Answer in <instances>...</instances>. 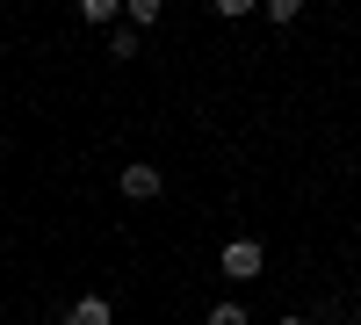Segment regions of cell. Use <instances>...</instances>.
Segmentation results:
<instances>
[{
    "mask_svg": "<svg viewBox=\"0 0 361 325\" xmlns=\"http://www.w3.org/2000/svg\"><path fill=\"white\" fill-rule=\"evenodd\" d=\"M130 29H159V0H130Z\"/></svg>",
    "mask_w": 361,
    "mask_h": 325,
    "instance_id": "cell-6",
    "label": "cell"
},
{
    "mask_svg": "<svg viewBox=\"0 0 361 325\" xmlns=\"http://www.w3.org/2000/svg\"><path fill=\"white\" fill-rule=\"evenodd\" d=\"M109 58H137V29H116V37H109Z\"/></svg>",
    "mask_w": 361,
    "mask_h": 325,
    "instance_id": "cell-7",
    "label": "cell"
},
{
    "mask_svg": "<svg viewBox=\"0 0 361 325\" xmlns=\"http://www.w3.org/2000/svg\"><path fill=\"white\" fill-rule=\"evenodd\" d=\"M116 15H123V8H116V0H80V22H87V29H109Z\"/></svg>",
    "mask_w": 361,
    "mask_h": 325,
    "instance_id": "cell-4",
    "label": "cell"
},
{
    "mask_svg": "<svg viewBox=\"0 0 361 325\" xmlns=\"http://www.w3.org/2000/svg\"><path fill=\"white\" fill-rule=\"evenodd\" d=\"M58 325H116V304L102 297V289H87V297L66 304V318H58Z\"/></svg>",
    "mask_w": 361,
    "mask_h": 325,
    "instance_id": "cell-3",
    "label": "cell"
},
{
    "mask_svg": "<svg viewBox=\"0 0 361 325\" xmlns=\"http://www.w3.org/2000/svg\"><path fill=\"white\" fill-rule=\"evenodd\" d=\"M275 325H311V318H296V311H289V318H275Z\"/></svg>",
    "mask_w": 361,
    "mask_h": 325,
    "instance_id": "cell-8",
    "label": "cell"
},
{
    "mask_svg": "<svg viewBox=\"0 0 361 325\" xmlns=\"http://www.w3.org/2000/svg\"><path fill=\"white\" fill-rule=\"evenodd\" d=\"M260 268H267L260 239H224V253H217V275H224V282H253Z\"/></svg>",
    "mask_w": 361,
    "mask_h": 325,
    "instance_id": "cell-1",
    "label": "cell"
},
{
    "mask_svg": "<svg viewBox=\"0 0 361 325\" xmlns=\"http://www.w3.org/2000/svg\"><path fill=\"white\" fill-rule=\"evenodd\" d=\"M116 181H123V195H130V202H152V195L166 188V173H159L152 159H130L123 173H116Z\"/></svg>",
    "mask_w": 361,
    "mask_h": 325,
    "instance_id": "cell-2",
    "label": "cell"
},
{
    "mask_svg": "<svg viewBox=\"0 0 361 325\" xmlns=\"http://www.w3.org/2000/svg\"><path fill=\"white\" fill-rule=\"evenodd\" d=\"M209 325H253V318H246L238 297H217V304H209Z\"/></svg>",
    "mask_w": 361,
    "mask_h": 325,
    "instance_id": "cell-5",
    "label": "cell"
}]
</instances>
